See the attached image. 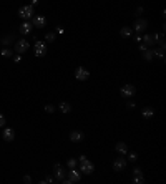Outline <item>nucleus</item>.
<instances>
[{
    "mask_svg": "<svg viewBox=\"0 0 166 184\" xmlns=\"http://www.w3.org/2000/svg\"><path fill=\"white\" fill-rule=\"evenodd\" d=\"M80 179H81V171L75 169V168H70L68 177H65L62 182H65V184H72V182H80Z\"/></svg>",
    "mask_w": 166,
    "mask_h": 184,
    "instance_id": "obj_1",
    "label": "nucleus"
},
{
    "mask_svg": "<svg viewBox=\"0 0 166 184\" xmlns=\"http://www.w3.org/2000/svg\"><path fill=\"white\" fill-rule=\"evenodd\" d=\"M33 7L32 5H23V7H20L19 8V15H20V18H23V20H30L32 17H33Z\"/></svg>",
    "mask_w": 166,
    "mask_h": 184,
    "instance_id": "obj_2",
    "label": "nucleus"
},
{
    "mask_svg": "<svg viewBox=\"0 0 166 184\" xmlns=\"http://www.w3.org/2000/svg\"><path fill=\"white\" fill-rule=\"evenodd\" d=\"M80 171L83 172V174H91V172L95 171V166H93L91 161L85 159V161H81V163H80Z\"/></svg>",
    "mask_w": 166,
    "mask_h": 184,
    "instance_id": "obj_3",
    "label": "nucleus"
},
{
    "mask_svg": "<svg viewBox=\"0 0 166 184\" xmlns=\"http://www.w3.org/2000/svg\"><path fill=\"white\" fill-rule=\"evenodd\" d=\"M88 76H90V71H88L86 68L78 66V68L75 70V78L80 80V81H85V80H88Z\"/></svg>",
    "mask_w": 166,
    "mask_h": 184,
    "instance_id": "obj_4",
    "label": "nucleus"
},
{
    "mask_svg": "<svg viewBox=\"0 0 166 184\" xmlns=\"http://www.w3.org/2000/svg\"><path fill=\"white\" fill-rule=\"evenodd\" d=\"M45 55H47V45L43 42H35V56L42 58Z\"/></svg>",
    "mask_w": 166,
    "mask_h": 184,
    "instance_id": "obj_5",
    "label": "nucleus"
},
{
    "mask_svg": "<svg viewBox=\"0 0 166 184\" xmlns=\"http://www.w3.org/2000/svg\"><path fill=\"white\" fill-rule=\"evenodd\" d=\"M148 28V22L145 20V18H138L135 22V25H133V30L136 32V33H141V32H145Z\"/></svg>",
    "mask_w": 166,
    "mask_h": 184,
    "instance_id": "obj_6",
    "label": "nucleus"
},
{
    "mask_svg": "<svg viewBox=\"0 0 166 184\" xmlns=\"http://www.w3.org/2000/svg\"><path fill=\"white\" fill-rule=\"evenodd\" d=\"M30 48V43H28V40H19L15 45V51L17 53H25V51Z\"/></svg>",
    "mask_w": 166,
    "mask_h": 184,
    "instance_id": "obj_7",
    "label": "nucleus"
},
{
    "mask_svg": "<svg viewBox=\"0 0 166 184\" xmlns=\"http://www.w3.org/2000/svg\"><path fill=\"white\" fill-rule=\"evenodd\" d=\"M47 24V18L43 15H33L32 17V25L33 27H37V28H42V27H45Z\"/></svg>",
    "mask_w": 166,
    "mask_h": 184,
    "instance_id": "obj_8",
    "label": "nucleus"
},
{
    "mask_svg": "<svg viewBox=\"0 0 166 184\" xmlns=\"http://www.w3.org/2000/svg\"><path fill=\"white\" fill-rule=\"evenodd\" d=\"M135 93H136V90L133 85H124L121 88V96H124V98H131Z\"/></svg>",
    "mask_w": 166,
    "mask_h": 184,
    "instance_id": "obj_9",
    "label": "nucleus"
},
{
    "mask_svg": "<svg viewBox=\"0 0 166 184\" xmlns=\"http://www.w3.org/2000/svg\"><path fill=\"white\" fill-rule=\"evenodd\" d=\"M53 171H55V181L57 182H62L65 179V171L60 164H55L53 166Z\"/></svg>",
    "mask_w": 166,
    "mask_h": 184,
    "instance_id": "obj_10",
    "label": "nucleus"
},
{
    "mask_svg": "<svg viewBox=\"0 0 166 184\" xmlns=\"http://www.w3.org/2000/svg\"><path fill=\"white\" fill-rule=\"evenodd\" d=\"M113 168H115V171H123L124 168H126V159H124V158H118L113 163Z\"/></svg>",
    "mask_w": 166,
    "mask_h": 184,
    "instance_id": "obj_11",
    "label": "nucleus"
},
{
    "mask_svg": "<svg viewBox=\"0 0 166 184\" xmlns=\"http://www.w3.org/2000/svg\"><path fill=\"white\" fill-rule=\"evenodd\" d=\"M32 28H33V25L30 24V22H23V24L20 25V32H22V35H28V33L32 32Z\"/></svg>",
    "mask_w": 166,
    "mask_h": 184,
    "instance_id": "obj_12",
    "label": "nucleus"
},
{
    "mask_svg": "<svg viewBox=\"0 0 166 184\" xmlns=\"http://www.w3.org/2000/svg\"><path fill=\"white\" fill-rule=\"evenodd\" d=\"M14 138H15V131L12 129V128H5V129H3V139L7 141V143L12 141Z\"/></svg>",
    "mask_w": 166,
    "mask_h": 184,
    "instance_id": "obj_13",
    "label": "nucleus"
},
{
    "mask_svg": "<svg viewBox=\"0 0 166 184\" xmlns=\"http://www.w3.org/2000/svg\"><path fill=\"white\" fill-rule=\"evenodd\" d=\"M70 139L73 143H80L83 139V133L81 131H72V133H70Z\"/></svg>",
    "mask_w": 166,
    "mask_h": 184,
    "instance_id": "obj_14",
    "label": "nucleus"
},
{
    "mask_svg": "<svg viewBox=\"0 0 166 184\" xmlns=\"http://www.w3.org/2000/svg\"><path fill=\"white\" fill-rule=\"evenodd\" d=\"M120 35L124 37V38H130V37L133 35V28H131V27H123L121 32H120Z\"/></svg>",
    "mask_w": 166,
    "mask_h": 184,
    "instance_id": "obj_15",
    "label": "nucleus"
},
{
    "mask_svg": "<svg viewBox=\"0 0 166 184\" xmlns=\"http://www.w3.org/2000/svg\"><path fill=\"white\" fill-rule=\"evenodd\" d=\"M143 53V60H146V61H151L153 58H155V55H153V50H150V48H146L145 51H141Z\"/></svg>",
    "mask_w": 166,
    "mask_h": 184,
    "instance_id": "obj_16",
    "label": "nucleus"
},
{
    "mask_svg": "<svg viewBox=\"0 0 166 184\" xmlns=\"http://www.w3.org/2000/svg\"><path fill=\"white\" fill-rule=\"evenodd\" d=\"M116 151L120 153V154H126L128 153V148H126V145H124V143H116Z\"/></svg>",
    "mask_w": 166,
    "mask_h": 184,
    "instance_id": "obj_17",
    "label": "nucleus"
},
{
    "mask_svg": "<svg viewBox=\"0 0 166 184\" xmlns=\"http://www.w3.org/2000/svg\"><path fill=\"white\" fill-rule=\"evenodd\" d=\"M141 114H143L145 118L150 119V118L155 116V111H153V108H143V111H141Z\"/></svg>",
    "mask_w": 166,
    "mask_h": 184,
    "instance_id": "obj_18",
    "label": "nucleus"
},
{
    "mask_svg": "<svg viewBox=\"0 0 166 184\" xmlns=\"http://www.w3.org/2000/svg\"><path fill=\"white\" fill-rule=\"evenodd\" d=\"M60 110H62V113H70L72 111V106H70V103L63 101V103H60Z\"/></svg>",
    "mask_w": 166,
    "mask_h": 184,
    "instance_id": "obj_19",
    "label": "nucleus"
},
{
    "mask_svg": "<svg viewBox=\"0 0 166 184\" xmlns=\"http://www.w3.org/2000/svg\"><path fill=\"white\" fill-rule=\"evenodd\" d=\"M14 38H15L14 35H5L2 40H0V42H2V45H5V47H7V45H10V42H12Z\"/></svg>",
    "mask_w": 166,
    "mask_h": 184,
    "instance_id": "obj_20",
    "label": "nucleus"
},
{
    "mask_svg": "<svg viewBox=\"0 0 166 184\" xmlns=\"http://www.w3.org/2000/svg\"><path fill=\"white\" fill-rule=\"evenodd\" d=\"M153 55L158 56V58H163V56H164V48L159 47V48H156V50H153Z\"/></svg>",
    "mask_w": 166,
    "mask_h": 184,
    "instance_id": "obj_21",
    "label": "nucleus"
},
{
    "mask_svg": "<svg viewBox=\"0 0 166 184\" xmlns=\"http://www.w3.org/2000/svg\"><path fill=\"white\" fill-rule=\"evenodd\" d=\"M141 42H143V43H146L148 47L155 43V42H153V38H151V35H145V37H141Z\"/></svg>",
    "mask_w": 166,
    "mask_h": 184,
    "instance_id": "obj_22",
    "label": "nucleus"
},
{
    "mask_svg": "<svg viewBox=\"0 0 166 184\" xmlns=\"http://www.w3.org/2000/svg\"><path fill=\"white\" fill-rule=\"evenodd\" d=\"M0 55L5 56V58H8V56H12V51H10V48H3L2 51H0Z\"/></svg>",
    "mask_w": 166,
    "mask_h": 184,
    "instance_id": "obj_23",
    "label": "nucleus"
},
{
    "mask_svg": "<svg viewBox=\"0 0 166 184\" xmlns=\"http://www.w3.org/2000/svg\"><path fill=\"white\" fill-rule=\"evenodd\" d=\"M151 38H153V42H159V40H161L163 38V33H153V35H151Z\"/></svg>",
    "mask_w": 166,
    "mask_h": 184,
    "instance_id": "obj_24",
    "label": "nucleus"
},
{
    "mask_svg": "<svg viewBox=\"0 0 166 184\" xmlns=\"http://www.w3.org/2000/svg\"><path fill=\"white\" fill-rule=\"evenodd\" d=\"M133 182H136V184H143V182H145V177H143V176H135Z\"/></svg>",
    "mask_w": 166,
    "mask_h": 184,
    "instance_id": "obj_25",
    "label": "nucleus"
},
{
    "mask_svg": "<svg viewBox=\"0 0 166 184\" xmlns=\"http://www.w3.org/2000/svg\"><path fill=\"white\" fill-rule=\"evenodd\" d=\"M76 166V159L72 158V159H68V168H75Z\"/></svg>",
    "mask_w": 166,
    "mask_h": 184,
    "instance_id": "obj_26",
    "label": "nucleus"
},
{
    "mask_svg": "<svg viewBox=\"0 0 166 184\" xmlns=\"http://www.w3.org/2000/svg\"><path fill=\"white\" fill-rule=\"evenodd\" d=\"M45 38L48 40V42H53V40H55V33H47Z\"/></svg>",
    "mask_w": 166,
    "mask_h": 184,
    "instance_id": "obj_27",
    "label": "nucleus"
},
{
    "mask_svg": "<svg viewBox=\"0 0 166 184\" xmlns=\"http://www.w3.org/2000/svg\"><path fill=\"white\" fill-rule=\"evenodd\" d=\"M45 111H47V113H53V111H55V106L47 105V106H45Z\"/></svg>",
    "mask_w": 166,
    "mask_h": 184,
    "instance_id": "obj_28",
    "label": "nucleus"
},
{
    "mask_svg": "<svg viewBox=\"0 0 166 184\" xmlns=\"http://www.w3.org/2000/svg\"><path fill=\"white\" fill-rule=\"evenodd\" d=\"M133 172H135V176H143V172H141V169H140V168H135V171H133Z\"/></svg>",
    "mask_w": 166,
    "mask_h": 184,
    "instance_id": "obj_29",
    "label": "nucleus"
},
{
    "mask_svg": "<svg viewBox=\"0 0 166 184\" xmlns=\"http://www.w3.org/2000/svg\"><path fill=\"white\" fill-rule=\"evenodd\" d=\"M53 181H55V179H53V177H45V179H42L40 182L43 184V182H53Z\"/></svg>",
    "mask_w": 166,
    "mask_h": 184,
    "instance_id": "obj_30",
    "label": "nucleus"
},
{
    "mask_svg": "<svg viewBox=\"0 0 166 184\" xmlns=\"http://www.w3.org/2000/svg\"><path fill=\"white\" fill-rule=\"evenodd\" d=\"M146 48H148V45H146V43H141V42H140V50H141V51H145Z\"/></svg>",
    "mask_w": 166,
    "mask_h": 184,
    "instance_id": "obj_31",
    "label": "nucleus"
},
{
    "mask_svg": "<svg viewBox=\"0 0 166 184\" xmlns=\"http://www.w3.org/2000/svg\"><path fill=\"white\" fill-rule=\"evenodd\" d=\"M130 161H131V163H133V161H136V154L135 153H130V158H128Z\"/></svg>",
    "mask_w": 166,
    "mask_h": 184,
    "instance_id": "obj_32",
    "label": "nucleus"
},
{
    "mask_svg": "<svg viewBox=\"0 0 166 184\" xmlns=\"http://www.w3.org/2000/svg\"><path fill=\"white\" fill-rule=\"evenodd\" d=\"M0 126H5V116L0 114Z\"/></svg>",
    "mask_w": 166,
    "mask_h": 184,
    "instance_id": "obj_33",
    "label": "nucleus"
},
{
    "mask_svg": "<svg viewBox=\"0 0 166 184\" xmlns=\"http://www.w3.org/2000/svg\"><path fill=\"white\" fill-rule=\"evenodd\" d=\"M126 106H128V110H133V108H135V103H133V101H128Z\"/></svg>",
    "mask_w": 166,
    "mask_h": 184,
    "instance_id": "obj_34",
    "label": "nucleus"
},
{
    "mask_svg": "<svg viewBox=\"0 0 166 184\" xmlns=\"http://www.w3.org/2000/svg\"><path fill=\"white\" fill-rule=\"evenodd\" d=\"M14 60H15V63H19V61L22 60V56H20V55H17V56H14Z\"/></svg>",
    "mask_w": 166,
    "mask_h": 184,
    "instance_id": "obj_35",
    "label": "nucleus"
},
{
    "mask_svg": "<svg viewBox=\"0 0 166 184\" xmlns=\"http://www.w3.org/2000/svg\"><path fill=\"white\" fill-rule=\"evenodd\" d=\"M23 181H25V182H32V179H30V176H25V177H23Z\"/></svg>",
    "mask_w": 166,
    "mask_h": 184,
    "instance_id": "obj_36",
    "label": "nucleus"
},
{
    "mask_svg": "<svg viewBox=\"0 0 166 184\" xmlns=\"http://www.w3.org/2000/svg\"><path fill=\"white\" fill-rule=\"evenodd\" d=\"M57 32L58 33H63V27H57Z\"/></svg>",
    "mask_w": 166,
    "mask_h": 184,
    "instance_id": "obj_37",
    "label": "nucleus"
},
{
    "mask_svg": "<svg viewBox=\"0 0 166 184\" xmlns=\"http://www.w3.org/2000/svg\"><path fill=\"white\" fill-rule=\"evenodd\" d=\"M135 40H136V42H141V35H140V33H138V35L135 37Z\"/></svg>",
    "mask_w": 166,
    "mask_h": 184,
    "instance_id": "obj_38",
    "label": "nucleus"
},
{
    "mask_svg": "<svg viewBox=\"0 0 166 184\" xmlns=\"http://www.w3.org/2000/svg\"><path fill=\"white\" fill-rule=\"evenodd\" d=\"M37 3H38V0H32V7H35Z\"/></svg>",
    "mask_w": 166,
    "mask_h": 184,
    "instance_id": "obj_39",
    "label": "nucleus"
}]
</instances>
